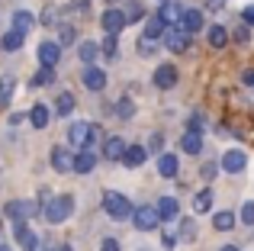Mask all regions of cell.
Segmentation results:
<instances>
[{"instance_id":"1","label":"cell","mask_w":254,"mask_h":251,"mask_svg":"<svg viewBox=\"0 0 254 251\" xmlns=\"http://www.w3.org/2000/svg\"><path fill=\"white\" fill-rule=\"evenodd\" d=\"M71 213H74V196H68V193L52 196V200L42 206L45 222H52V226H62L64 219H71Z\"/></svg>"},{"instance_id":"2","label":"cell","mask_w":254,"mask_h":251,"mask_svg":"<svg viewBox=\"0 0 254 251\" xmlns=\"http://www.w3.org/2000/svg\"><path fill=\"white\" fill-rule=\"evenodd\" d=\"M103 213L110 216V219H116V222H126L129 216H135V209H132V203L126 200L123 193L106 190V193H103Z\"/></svg>"},{"instance_id":"3","label":"cell","mask_w":254,"mask_h":251,"mask_svg":"<svg viewBox=\"0 0 254 251\" xmlns=\"http://www.w3.org/2000/svg\"><path fill=\"white\" fill-rule=\"evenodd\" d=\"M36 213H42V209H39L36 203H29V200H10L3 206V216L13 219V222H26V216H36Z\"/></svg>"},{"instance_id":"4","label":"cell","mask_w":254,"mask_h":251,"mask_svg":"<svg viewBox=\"0 0 254 251\" xmlns=\"http://www.w3.org/2000/svg\"><path fill=\"white\" fill-rule=\"evenodd\" d=\"M68 142L74 145L77 151H87V145L93 142V123H71V129H68Z\"/></svg>"},{"instance_id":"5","label":"cell","mask_w":254,"mask_h":251,"mask_svg":"<svg viewBox=\"0 0 254 251\" xmlns=\"http://www.w3.org/2000/svg\"><path fill=\"white\" fill-rule=\"evenodd\" d=\"M132 222H135V229H142V232H151V229H158V222H161V216H158V206H138L135 216H132Z\"/></svg>"},{"instance_id":"6","label":"cell","mask_w":254,"mask_h":251,"mask_svg":"<svg viewBox=\"0 0 254 251\" xmlns=\"http://www.w3.org/2000/svg\"><path fill=\"white\" fill-rule=\"evenodd\" d=\"M100 26H103V32L106 36H119V32H123V26H126V13L123 10H106L103 16H100Z\"/></svg>"},{"instance_id":"7","label":"cell","mask_w":254,"mask_h":251,"mask_svg":"<svg viewBox=\"0 0 254 251\" xmlns=\"http://www.w3.org/2000/svg\"><path fill=\"white\" fill-rule=\"evenodd\" d=\"M52 168H55L58 174H68V171H74V155H71L64 145H55V148H52Z\"/></svg>"},{"instance_id":"8","label":"cell","mask_w":254,"mask_h":251,"mask_svg":"<svg viewBox=\"0 0 254 251\" xmlns=\"http://www.w3.org/2000/svg\"><path fill=\"white\" fill-rule=\"evenodd\" d=\"M164 42H168V49L174 52V55H184V52L190 49V32H184L177 26V29H171L168 36H164Z\"/></svg>"},{"instance_id":"9","label":"cell","mask_w":254,"mask_h":251,"mask_svg":"<svg viewBox=\"0 0 254 251\" xmlns=\"http://www.w3.org/2000/svg\"><path fill=\"white\" fill-rule=\"evenodd\" d=\"M245 164H248V155L238 151V148H232V151L222 155V171L225 174H238V171H245Z\"/></svg>"},{"instance_id":"10","label":"cell","mask_w":254,"mask_h":251,"mask_svg":"<svg viewBox=\"0 0 254 251\" xmlns=\"http://www.w3.org/2000/svg\"><path fill=\"white\" fill-rule=\"evenodd\" d=\"M58 58H62V45H58V42L49 39V42L39 45V62H42V68H55Z\"/></svg>"},{"instance_id":"11","label":"cell","mask_w":254,"mask_h":251,"mask_svg":"<svg viewBox=\"0 0 254 251\" xmlns=\"http://www.w3.org/2000/svg\"><path fill=\"white\" fill-rule=\"evenodd\" d=\"M126 148H129V145H126L119 135H110L103 142V158H106V161H123V158H126Z\"/></svg>"},{"instance_id":"12","label":"cell","mask_w":254,"mask_h":251,"mask_svg":"<svg viewBox=\"0 0 254 251\" xmlns=\"http://www.w3.org/2000/svg\"><path fill=\"white\" fill-rule=\"evenodd\" d=\"M16 242L23 251H39V235L32 232L26 222H16Z\"/></svg>"},{"instance_id":"13","label":"cell","mask_w":254,"mask_h":251,"mask_svg":"<svg viewBox=\"0 0 254 251\" xmlns=\"http://www.w3.org/2000/svg\"><path fill=\"white\" fill-rule=\"evenodd\" d=\"M155 84L161 90H171L174 84H177V68H174V64H158L155 68Z\"/></svg>"},{"instance_id":"14","label":"cell","mask_w":254,"mask_h":251,"mask_svg":"<svg viewBox=\"0 0 254 251\" xmlns=\"http://www.w3.org/2000/svg\"><path fill=\"white\" fill-rule=\"evenodd\" d=\"M84 87H87V90H93V94H100V90L106 87V71H100V68H87V71H84Z\"/></svg>"},{"instance_id":"15","label":"cell","mask_w":254,"mask_h":251,"mask_svg":"<svg viewBox=\"0 0 254 251\" xmlns=\"http://www.w3.org/2000/svg\"><path fill=\"white\" fill-rule=\"evenodd\" d=\"M180 148H184L187 155H199V151H203V135L193 132V129H187L184 135H180Z\"/></svg>"},{"instance_id":"16","label":"cell","mask_w":254,"mask_h":251,"mask_svg":"<svg viewBox=\"0 0 254 251\" xmlns=\"http://www.w3.org/2000/svg\"><path fill=\"white\" fill-rule=\"evenodd\" d=\"M142 36H145V39H151V42H158V39H164V36H168V23H164V19L155 13V16L148 19V26H145V32H142Z\"/></svg>"},{"instance_id":"17","label":"cell","mask_w":254,"mask_h":251,"mask_svg":"<svg viewBox=\"0 0 254 251\" xmlns=\"http://www.w3.org/2000/svg\"><path fill=\"white\" fill-rule=\"evenodd\" d=\"M177 213H180V206H177L174 196H161V200H158V216H161V222H174Z\"/></svg>"},{"instance_id":"18","label":"cell","mask_w":254,"mask_h":251,"mask_svg":"<svg viewBox=\"0 0 254 251\" xmlns=\"http://www.w3.org/2000/svg\"><path fill=\"white\" fill-rule=\"evenodd\" d=\"M93 168H97V155H93L90 148H87V151H77V155H74V171H77V174H90Z\"/></svg>"},{"instance_id":"19","label":"cell","mask_w":254,"mask_h":251,"mask_svg":"<svg viewBox=\"0 0 254 251\" xmlns=\"http://www.w3.org/2000/svg\"><path fill=\"white\" fill-rule=\"evenodd\" d=\"M184 13H187L184 6H180V3H174V0H171V3H164L161 10H158V16H161V19H164L168 26H171V23H177V26H180V19H184Z\"/></svg>"},{"instance_id":"20","label":"cell","mask_w":254,"mask_h":251,"mask_svg":"<svg viewBox=\"0 0 254 251\" xmlns=\"http://www.w3.org/2000/svg\"><path fill=\"white\" fill-rule=\"evenodd\" d=\"M180 29L190 32V36H193V32H199V29H203V13H199V10H187L184 19H180Z\"/></svg>"},{"instance_id":"21","label":"cell","mask_w":254,"mask_h":251,"mask_svg":"<svg viewBox=\"0 0 254 251\" xmlns=\"http://www.w3.org/2000/svg\"><path fill=\"white\" fill-rule=\"evenodd\" d=\"M177 155H168V151H164V155H158V174L161 177H177Z\"/></svg>"},{"instance_id":"22","label":"cell","mask_w":254,"mask_h":251,"mask_svg":"<svg viewBox=\"0 0 254 251\" xmlns=\"http://www.w3.org/2000/svg\"><path fill=\"white\" fill-rule=\"evenodd\" d=\"M32 26H36V16H32L29 10H16V13H13V29H16V32H23V36H26Z\"/></svg>"},{"instance_id":"23","label":"cell","mask_w":254,"mask_h":251,"mask_svg":"<svg viewBox=\"0 0 254 251\" xmlns=\"http://www.w3.org/2000/svg\"><path fill=\"white\" fill-rule=\"evenodd\" d=\"M97 55H100V45H97V42H81V45H77V58H81L87 68H93Z\"/></svg>"},{"instance_id":"24","label":"cell","mask_w":254,"mask_h":251,"mask_svg":"<svg viewBox=\"0 0 254 251\" xmlns=\"http://www.w3.org/2000/svg\"><path fill=\"white\" fill-rule=\"evenodd\" d=\"M206 39H209L212 49H225V45H229V29H225V26H209Z\"/></svg>"},{"instance_id":"25","label":"cell","mask_w":254,"mask_h":251,"mask_svg":"<svg viewBox=\"0 0 254 251\" xmlns=\"http://www.w3.org/2000/svg\"><path fill=\"white\" fill-rule=\"evenodd\" d=\"M123 164H126V168H142V164H145V148H142V145H129Z\"/></svg>"},{"instance_id":"26","label":"cell","mask_w":254,"mask_h":251,"mask_svg":"<svg viewBox=\"0 0 254 251\" xmlns=\"http://www.w3.org/2000/svg\"><path fill=\"white\" fill-rule=\"evenodd\" d=\"M29 123H32V129H45V126H49V107H45V103H36V107L29 110Z\"/></svg>"},{"instance_id":"27","label":"cell","mask_w":254,"mask_h":251,"mask_svg":"<svg viewBox=\"0 0 254 251\" xmlns=\"http://www.w3.org/2000/svg\"><path fill=\"white\" fill-rule=\"evenodd\" d=\"M49 84H55V68H39L29 77V87H49Z\"/></svg>"},{"instance_id":"28","label":"cell","mask_w":254,"mask_h":251,"mask_svg":"<svg viewBox=\"0 0 254 251\" xmlns=\"http://www.w3.org/2000/svg\"><path fill=\"white\" fill-rule=\"evenodd\" d=\"M55 113L58 116H71V113H74V94H68V90L58 94L55 97Z\"/></svg>"},{"instance_id":"29","label":"cell","mask_w":254,"mask_h":251,"mask_svg":"<svg viewBox=\"0 0 254 251\" xmlns=\"http://www.w3.org/2000/svg\"><path fill=\"white\" fill-rule=\"evenodd\" d=\"M74 42H77V29L71 23H62L58 26V45L64 49V45H74Z\"/></svg>"},{"instance_id":"30","label":"cell","mask_w":254,"mask_h":251,"mask_svg":"<svg viewBox=\"0 0 254 251\" xmlns=\"http://www.w3.org/2000/svg\"><path fill=\"white\" fill-rule=\"evenodd\" d=\"M212 226L219 229V232H229L232 226H235V213H229V209H222V213L212 216Z\"/></svg>"},{"instance_id":"31","label":"cell","mask_w":254,"mask_h":251,"mask_svg":"<svg viewBox=\"0 0 254 251\" xmlns=\"http://www.w3.org/2000/svg\"><path fill=\"white\" fill-rule=\"evenodd\" d=\"M209 206H212V190L206 187V190H199L196 200H193V213H209Z\"/></svg>"},{"instance_id":"32","label":"cell","mask_w":254,"mask_h":251,"mask_svg":"<svg viewBox=\"0 0 254 251\" xmlns=\"http://www.w3.org/2000/svg\"><path fill=\"white\" fill-rule=\"evenodd\" d=\"M23 32H16V29H10V32H6V36L3 39H0V45H3V52H16L19 49V45H23Z\"/></svg>"},{"instance_id":"33","label":"cell","mask_w":254,"mask_h":251,"mask_svg":"<svg viewBox=\"0 0 254 251\" xmlns=\"http://www.w3.org/2000/svg\"><path fill=\"white\" fill-rule=\"evenodd\" d=\"M126 23H138V19H142L145 16V6L142 3H138V0H129V3H126Z\"/></svg>"},{"instance_id":"34","label":"cell","mask_w":254,"mask_h":251,"mask_svg":"<svg viewBox=\"0 0 254 251\" xmlns=\"http://www.w3.org/2000/svg\"><path fill=\"white\" fill-rule=\"evenodd\" d=\"M13 87H16L13 77H0V103H3V107L13 100Z\"/></svg>"},{"instance_id":"35","label":"cell","mask_w":254,"mask_h":251,"mask_svg":"<svg viewBox=\"0 0 254 251\" xmlns=\"http://www.w3.org/2000/svg\"><path fill=\"white\" fill-rule=\"evenodd\" d=\"M116 116L119 120H132V116H135V103H132L129 97H123V100L116 103Z\"/></svg>"},{"instance_id":"36","label":"cell","mask_w":254,"mask_h":251,"mask_svg":"<svg viewBox=\"0 0 254 251\" xmlns=\"http://www.w3.org/2000/svg\"><path fill=\"white\" fill-rule=\"evenodd\" d=\"M155 52H158V42H151V39H138V55H145V58H148V55H155Z\"/></svg>"},{"instance_id":"37","label":"cell","mask_w":254,"mask_h":251,"mask_svg":"<svg viewBox=\"0 0 254 251\" xmlns=\"http://www.w3.org/2000/svg\"><path fill=\"white\" fill-rule=\"evenodd\" d=\"M100 52H103L106 58H116V52H119V49H116V36H106L103 45H100Z\"/></svg>"},{"instance_id":"38","label":"cell","mask_w":254,"mask_h":251,"mask_svg":"<svg viewBox=\"0 0 254 251\" xmlns=\"http://www.w3.org/2000/svg\"><path fill=\"white\" fill-rule=\"evenodd\" d=\"M219 171H222V164H216V161H206V164H203V171H199V174H203L206 181H212V177H216Z\"/></svg>"},{"instance_id":"39","label":"cell","mask_w":254,"mask_h":251,"mask_svg":"<svg viewBox=\"0 0 254 251\" xmlns=\"http://www.w3.org/2000/svg\"><path fill=\"white\" fill-rule=\"evenodd\" d=\"M180 235H184V242H193V235H196V226H193L190 219L180 222Z\"/></svg>"},{"instance_id":"40","label":"cell","mask_w":254,"mask_h":251,"mask_svg":"<svg viewBox=\"0 0 254 251\" xmlns=\"http://www.w3.org/2000/svg\"><path fill=\"white\" fill-rule=\"evenodd\" d=\"M242 222L245 226H254V203H245L242 206Z\"/></svg>"},{"instance_id":"41","label":"cell","mask_w":254,"mask_h":251,"mask_svg":"<svg viewBox=\"0 0 254 251\" xmlns=\"http://www.w3.org/2000/svg\"><path fill=\"white\" fill-rule=\"evenodd\" d=\"M148 148L158 151V155H164V135H158V132H155V135H151V142H148Z\"/></svg>"},{"instance_id":"42","label":"cell","mask_w":254,"mask_h":251,"mask_svg":"<svg viewBox=\"0 0 254 251\" xmlns=\"http://www.w3.org/2000/svg\"><path fill=\"white\" fill-rule=\"evenodd\" d=\"M58 16H62V10H55V6H49V10L42 13V23H55Z\"/></svg>"},{"instance_id":"43","label":"cell","mask_w":254,"mask_h":251,"mask_svg":"<svg viewBox=\"0 0 254 251\" xmlns=\"http://www.w3.org/2000/svg\"><path fill=\"white\" fill-rule=\"evenodd\" d=\"M232 36H235L238 42H248V39H251L248 36V26H235V32H232Z\"/></svg>"},{"instance_id":"44","label":"cell","mask_w":254,"mask_h":251,"mask_svg":"<svg viewBox=\"0 0 254 251\" xmlns=\"http://www.w3.org/2000/svg\"><path fill=\"white\" fill-rule=\"evenodd\" d=\"M161 245H164V248H177V235L164 232V235H161Z\"/></svg>"},{"instance_id":"45","label":"cell","mask_w":254,"mask_h":251,"mask_svg":"<svg viewBox=\"0 0 254 251\" xmlns=\"http://www.w3.org/2000/svg\"><path fill=\"white\" fill-rule=\"evenodd\" d=\"M100 251H119L116 239H103V245H100Z\"/></svg>"},{"instance_id":"46","label":"cell","mask_w":254,"mask_h":251,"mask_svg":"<svg viewBox=\"0 0 254 251\" xmlns=\"http://www.w3.org/2000/svg\"><path fill=\"white\" fill-rule=\"evenodd\" d=\"M242 16H245V23H248V26H254V3H251V6H245Z\"/></svg>"},{"instance_id":"47","label":"cell","mask_w":254,"mask_h":251,"mask_svg":"<svg viewBox=\"0 0 254 251\" xmlns=\"http://www.w3.org/2000/svg\"><path fill=\"white\" fill-rule=\"evenodd\" d=\"M242 84H248V87H254V68H251V71H245V77H242Z\"/></svg>"},{"instance_id":"48","label":"cell","mask_w":254,"mask_h":251,"mask_svg":"<svg viewBox=\"0 0 254 251\" xmlns=\"http://www.w3.org/2000/svg\"><path fill=\"white\" fill-rule=\"evenodd\" d=\"M219 3H222V0H209V10H222Z\"/></svg>"},{"instance_id":"49","label":"cell","mask_w":254,"mask_h":251,"mask_svg":"<svg viewBox=\"0 0 254 251\" xmlns=\"http://www.w3.org/2000/svg\"><path fill=\"white\" fill-rule=\"evenodd\" d=\"M222 251H238V248H235V245H225V248H222Z\"/></svg>"},{"instance_id":"50","label":"cell","mask_w":254,"mask_h":251,"mask_svg":"<svg viewBox=\"0 0 254 251\" xmlns=\"http://www.w3.org/2000/svg\"><path fill=\"white\" fill-rule=\"evenodd\" d=\"M58 251H71V248H68V245H64V248H58Z\"/></svg>"},{"instance_id":"51","label":"cell","mask_w":254,"mask_h":251,"mask_svg":"<svg viewBox=\"0 0 254 251\" xmlns=\"http://www.w3.org/2000/svg\"><path fill=\"white\" fill-rule=\"evenodd\" d=\"M0 251H10V248H6V245H0Z\"/></svg>"},{"instance_id":"52","label":"cell","mask_w":254,"mask_h":251,"mask_svg":"<svg viewBox=\"0 0 254 251\" xmlns=\"http://www.w3.org/2000/svg\"><path fill=\"white\" fill-rule=\"evenodd\" d=\"M164 3H171V0H164Z\"/></svg>"},{"instance_id":"53","label":"cell","mask_w":254,"mask_h":251,"mask_svg":"<svg viewBox=\"0 0 254 251\" xmlns=\"http://www.w3.org/2000/svg\"><path fill=\"white\" fill-rule=\"evenodd\" d=\"M110 3H116V0H110Z\"/></svg>"}]
</instances>
